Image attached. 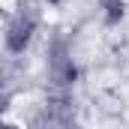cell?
Masks as SVG:
<instances>
[{
	"label": "cell",
	"mask_w": 129,
	"mask_h": 129,
	"mask_svg": "<svg viewBox=\"0 0 129 129\" xmlns=\"http://www.w3.org/2000/svg\"><path fill=\"white\" fill-rule=\"evenodd\" d=\"M96 12L105 27H120L129 18V0H96Z\"/></svg>",
	"instance_id": "cell-2"
},
{
	"label": "cell",
	"mask_w": 129,
	"mask_h": 129,
	"mask_svg": "<svg viewBox=\"0 0 129 129\" xmlns=\"http://www.w3.org/2000/svg\"><path fill=\"white\" fill-rule=\"evenodd\" d=\"M42 75H45V84L48 90H60V93H72V87L78 84L81 78V66L72 54V42L54 33L45 39V48H42Z\"/></svg>",
	"instance_id": "cell-1"
}]
</instances>
